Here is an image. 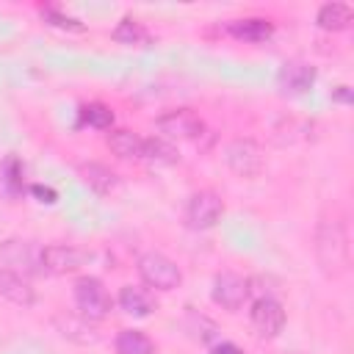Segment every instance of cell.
Instances as JSON below:
<instances>
[{
	"instance_id": "obj_10",
	"label": "cell",
	"mask_w": 354,
	"mask_h": 354,
	"mask_svg": "<svg viewBox=\"0 0 354 354\" xmlns=\"http://www.w3.org/2000/svg\"><path fill=\"white\" fill-rule=\"evenodd\" d=\"M277 80H279V88L285 94L299 97V94H307L313 88L315 69L310 64H304V61H285L282 69H279V75H277Z\"/></svg>"
},
{
	"instance_id": "obj_23",
	"label": "cell",
	"mask_w": 354,
	"mask_h": 354,
	"mask_svg": "<svg viewBox=\"0 0 354 354\" xmlns=\"http://www.w3.org/2000/svg\"><path fill=\"white\" fill-rule=\"evenodd\" d=\"M210 354H243V351L230 340H218V343L210 346Z\"/></svg>"
},
{
	"instance_id": "obj_6",
	"label": "cell",
	"mask_w": 354,
	"mask_h": 354,
	"mask_svg": "<svg viewBox=\"0 0 354 354\" xmlns=\"http://www.w3.org/2000/svg\"><path fill=\"white\" fill-rule=\"evenodd\" d=\"M249 293H252V282L243 279V277H238V274H230V271L216 274L213 288H210L213 301L221 310H227V313H238L249 301Z\"/></svg>"
},
{
	"instance_id": "obj_24",
	"label": "cell",
	"mask_w": 354,
	"mask_h": 354,
	"mask_svg": "<svg viewBox=\"0 0 354 354\" xmlns=\"http://www.w3.org/2000/svg\"><path fill=\"white\" fill-rule=\"evenodd\" d=\"M30 191L39 196V202H55V199H58V194H55L53 188H44V185H33Z\"/></svg>"
},
{
	"instance_id": "obj_11",
	"label": "cell",
	"mask_w": 354,
	"mask_h": 354,
	"mask_svg": "<svg viewBox=\"0 0 354 354\" xmlns=\"http://www.w3.org/2000/svg\"><path fill=\"white\" fill-rule=\"evenodd\" d=\"M0 296L17 307H33L36 301V290L30 288V282L19 271L6 266H0Z\"/></svg>"
},
{
	"instance_id": "obj_9",
	"label": "cell",
	"mask_w": 354,
	"mask_h": 354,
	"mask_svg": "<svg viewBox=\"0 0 354 354\" xmlns=\"http://www.w3.org/2000/svg\"><path fill=\"white\" fill-rule=\"evenodd\" d=\"M86 263V254L75 246H66V243H53V246H44L39 252V266L47 271V274H72L77 271L80 266Z\"/></svg>"
},
{
	"instance_id": "obj_15",
	"label": "cell",
	"mask_w": 354,
	"mask_h": 354,
	"mask_svg": "<svg viewBox=\"0 0 354 354\" xmlns=\"http://www.w3.org/2000/svg\"><path fill=\"white\" fill-rule=\"evenodd\" d=\"M80 177H83V183H86L94 194H111V191L119 185L116 174H113L108 166H102V163H83V166H80Z\"/></svg>"
},
{
	"instance_id": "obj_13",
	"label": "cell",
	"mask_w": 354,
	"mask_h": 354,
	"mask_svg": "<svg viewBox=\"0 0 354 354\" xmlns=\"http://www.w3.org/2000/svg\"><path fill=\"white\" fill-rule=\"evenodd\" d=\"M354 19V8L346 3H324L315 14V25L321 30H346Z\"/></svg>"
},
{
	"instance_id": "obj_8",
	"label": "cell",
	"mask_w": 354,
	"mask_h": 354,
	"mask_svg": "<svg viewBox=\"0 0 354 354\" xmlns=\"http://www.w3.org/2000/svg\"><path fill=\"white\" fill-rule=\"evenodd\" d=\"M249 318H252V326L260 337H277L285 329V310L274 296L254 299L252 310H249Z\"/></svg>"
},
{
	"instance_id": "obj_12",
	"label": "cell",
	"mask_w": 354,
	"mask_h": 354,
	"mask_svg": "<svg viewBox=\"0 0 354 354\" xmlns=\"http://www.w3.org/2000/svg\"><path fill=\"white\" fill-rule=\"evenodd\" d=\"M224 30L238 39V41H249V44H260V41H268L274 36V25L263 17H246V19H230L224 25Z\"/></svg>"
},
{
	"instance_id": "obj_4",
	"label": "cell",
	"mask_w": 354,
	"mask_h": 354,
	"mask_svg": "<svg viewBox=\"0 0 354 354\" xmlns=\"http://www.w3.org/2000/svg\"><path fill=\"white\" fill-rule=\"evenodd\" d=\"M224 163L238 177H257L263 171V149L252 138H235L224 147Z\"/></svg>"
},
{
	"instance_id": "obj_1",
	"label": "cell",
	"mask_w": 354,
	"mask_h": 354,
	"mask_svg": "<svg viewBox=\"0 0 354 354\" xmlns=\"http://www.w3.org/2000/svg\"><path fill=\"white\" fill-rule=\"evenodd\" d=\"M315 254L321 263V271L329 277H337L348 266V235L346 224L340 218H324L315 232Z\"/></svg>"
},
{
	"instance_id": "obj_7",
	"label": "cell",
	"mask_w": 354,
	"mask_h": 354,
	"mask_svg": "<svg viewBox=\"0 0 354 354\" xmlns=\"http://www.w3.org/2000/svg\"><path fill=\"white\" fill-rule=\"evenodd\" d=\"M158 130L166 138H177V141H199L205 136V122L191 111V108H177L169 111L163 116H158Z\"/></svg>"
},
{
	"instance_id": "obj_18",
	"label": "cell",
	"mask_w": 354,
	"mask_h": 354,
	"mask_svg": "<svg viewBox=\"0 0 354 354\" xmlns=\"http://www.w3.org/2000/svg\"><path fill=\"white\" fill-rule=\"evenodd\" d=\"M116 354H155V343L138 329H122L116 335Z\"/></svg>"
},
{
	"instance_id": "obj_19",
	"label": "cell",
	"mask_w": 354,
	"mask_h": 354,
	"mask_svg": "<svg viewBox=\"0 0 354 354\" xmlns=\"http://www.w3.org/2000/svg\"><path fill=\"white\" fill-rule=\"evenodd\" d=\"M113 41H119V44H147L149 41V33L144 30V25L141 22H136L133 17H124L116 28H113Z\"/></svg>"
},
{
	"instance_id": "obj_14",
	"label": "cell",
	"mask_w": 354,
	"mask_h": 354,
	"mask_svg": "<svg viewBox=\"0 0 354 354\" xmlns=\"http://www.w3.org/2000/svg\"><path fill=\"white\" fill-rule=\"evenodd\" d=\"M119 307L127 313V315H136V318H147L152 315L155 310V301L152 296L144 290V288H133V285H124L119 290Z\"/></svg>"
},
{
	"instance_id": "obj_17",
	"label": "cell",
	"mask_w": 354,
	"mask_h": 354,
	"mask_svg": "<svg viewBox=\"0 0 354 354\" xmlns=\"http://www.w3.org/2000/svg\"><path fill=\"white\" fill-rule=\"evenodd\" d=\"M141 158H147L149 163H160V166H171L180 160V152L174 144L163 141V138H144L141 144Z\"/></svg>"
},
{
	"instance_id": "obj_20",
	"label": "cell",
	"mask_w": 354,
	"mask_h": 354,
	"mask_svg": "<svg viewBox=\"0 0 354 354\" xmlns=\"http://www.w3.org/2000/svg\"><path fill=\"white\" fill-rule=\"evenodd\" d=\"M80 122L88 124V127H97V130H105L113 124V111L102 102H88L80 108Z\"/></svg>"
},
{
	"instance_id": "obj_22",
	"label": "cell",
	"mask_w": 354,
	"mask_h": 354,
	"mask_svg": "<svg viewBox=\"0 0 354 354\" xmlns=\"http://www.w3.org/2000/svg\"><path fill=\"white\" fill-rule=\"evenodd\" d=\"M55 324H58V329H61L64 337H72V340H80V343H86V337H83L80 332H91L86 318H83V321H75V318L69 315V318H55Z\"/></svg>"
},
{
	"instance_id": "obj_21",
	"label": "cell",
	"mask_w": 354,
	"mask_h": 354,
	"mask_svg": "<svg viewBox=\"0 0 354 354\" xmlns=\"http://www.w3.org/2000/svg\"><path fill=\"white\" fill-rule=\"evenodd\" d=\"M41 19H44V22H50V25H55V28H61V30H72V33H80V30L86 28L80 19H75V17L64 14V11L53 8V6L41 8Z\"/></svg>"
},
{
	"instance_id": "obj_5",
	"label": "cell",
	"mask_w": 354,
	"mask_h": 354,
	"mask_svg": "<svg viewBox=\"0 0 354 354\" xmlns=\"http://www.w3.org/2000/svg\"><path fill=\"white\" fill-rule=\"evenodd\" d=\"M224 216V202L216 191H196L185 205V221L191 230H210Z\"/></svg>"
},
{
	"instance_id": "obj_16",
	"label": "cell",
	"mask_w": 354,
	"mask_h": 354,
	"mask_svg": "<svg viewBox=\"0 0 354 354\" xmlns=\"http://www.w3.org/2000/svg\"><path fill=\"white\" fill-rule=\"evenodd\" d=\"M141 144H144V138H138L130 130H113V133H108V149L116 158H122V160L141 158Z\"/></svg>"
},
{
	"instance_id": "obj_25",
	"label": "cell",
	"mask_w": 354,
	"mask_h": 354,
	"mask_svg": "<svg viewBox=\"0 0 354 354\" xmlns=\"http://www.w3.org/2000/svg\"><path fill=\"white\" fill-rule=\"evenodd\" d=\"M332 100H335V102H346V105H348L354 97H351V88H348V86H337V88L332 91Z\"/></svg>"
},
{
	"instance_id": "obj_2",
	"label": "cell",
	"mask_w": 354,
	"mask_h": 354,
	"mask_svg": "<svg viewBox=\"0 0 354 354\" xmlns=\"http://www.w3.org/2000/svg\"><path fill=\"white\" fill-rule=\"evenodd\" d=\"M138 277L155 290H174L183 282V271L177 268V263L160 252H144L138 257Z\"/></svg>"
},
{
	"instance_id": "obj_3",
	"label": "cell",
	"mask_w": 354,
	"mask_h": 354,
	"mask_svg": "<svg viewBox=\"0 0 354 354\" xmlns=\"http://www.w3.org/2000/svg\"><path fill=\"white\" fill-rule=\"evenodd\" d=\"M75 304L86 321H102L111 313V296L97 277H80L75 282Z\"/></svg>"
}]
</instances>
